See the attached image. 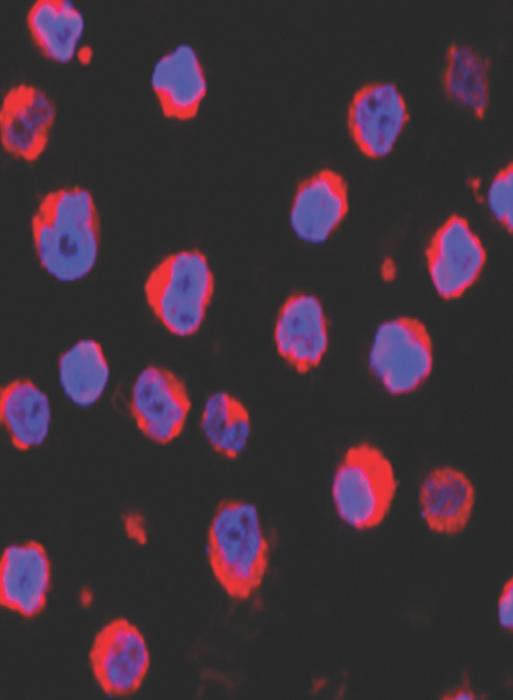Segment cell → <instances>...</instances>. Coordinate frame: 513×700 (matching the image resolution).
I'll use <instances>...</instances> for the list:
<instances>
[{
    "label": "cell",
    "mask_w": 513,
    "mask_h": 700,
    "mask_svg": "<svg viewBox=\"0 0 513 700\" xmlns=\"http://www.w3.org/2000/svg\"><path fill=\"white\" fill-rule=\"evenodd\" d=\"M35 258L53 280L79 282L94 270L101 250V219L93 193L80 185L51 189L30 221Z\"/></svg>",
    "instance_id": "6da1fadb"
},
{
    "label": "cell",
    "mask_w": 513,
    "mask_h": 700,
    "mask_svg": "<svg viewBox=\"0 0 513 700\" xmlns=\"http://www.w3.org/2000/svg\"><path fill=\"white\" fill-rule=\"evenodd\" d=\"M212 576L231 599L246 601L262 587L270 565L269 536L259 508L244 498H225L214 508L206 531Z\"/></svg>",
    "instance_id": "7a4b0ae2"
},
{
    "label": "cell",
    "mask_w": 513,
    "mask_h": 700,
    "mask_svg": "<svg viewBox=\"0 0 513 700\" xmlns=\"http://www.w3.org/2000/svg\"><path fill=\"white\" fill-rule=\"evenodd\" d=\"M216 291L208 255L196 247L172 251L148 271L143 284L146 305L169 334L188 338L207 318Z\"/></svg>",
    "instance_id": "3957f363"
},
{
    "label": "cell",
    "mask_w": 513,
    "mask_h": 700,
    "mask_svg": "<svg viewBox=\"0 0 513 700\" xmlns=\"http://www.w3.org/2000/svg\"><path fill=\"white\" fill-rule=\"evenodd\" d=\"M398 488L388 456L370 442L346 448L331 480V499L339 519L357 531L372 530L390 512Z\"/></svg>",
    "instance_id": "277c9868"
},
{
    "label": "cell",
    "mask_w": 513,
    "mask_h": 700,
    "mask_svg": "<svg viewBox=\"0 0 513 700\" xmlns=\"http://www.w3.org/2000/svg\"><path fill=\"white\" fill-rule=\"evenodd\" d=\"M434 363L433 343L426 325L411 316L381 323L368 353L369 369L391 395L411 394L429 378Z\"/></svg>",
    "instance_id": "5b68a950"
},
{
    "label": "cell",
    "mask_w": 513,
    "mask_h": 700,
    "mask_svg": "<svg viewBox=\"0 0 513 700\" xmlns=\"http://www.w3.org/2000/svg\"><path fill=\"white\" fill-rule=\"evenodd\" d=\"M189 389L172 369L149 364L135 376L129 395L131 418L150 442L168 445L183 433L191 412Z\"/></svg>",
    "instance_id": "8992f818"
},
{
    "label": "cell",
    "mask_w": 513,
    "mask_h": 700,
    "mask_svg": "<svg viewBox=\"0 0 513 700\" xmlns=\"http://www.w3.org/2000/svg\"><path fill=\"white\" fill-rule=\"evenodd\" d=\"M89 666L99 688L107 695L125 697L137 692L151 664L147 640L125 617L107 621L92 639Z\"/></svg>",
    "instance_id": "52a82bcc"
},
{
    "label": "cell",
    "mask_w": 513,
    "mask_h": 700,
    "mask_svg": "<svg viewBox=\"0 0 513 700\" xmlns=\"http://www.w3.org/2000/svg\"><path fill=\"white\" fill-rule=\"evenodd\" d=\"M329 342L328 317L320 299L305 291L285 297L272 326V343L279 359L295 373L309 374L324 361Z\"/></svg>",
    "instance_id": "ba28073f"
},
{
    "label": "cell",
    "mask_w": 513,
    "mask_h": 700,
    "mask_svg": "<svg viewBox=\"0 0 513 700\" xmlns=\"http://www.w3.org/2000/svg\"><path fill=\"white\" fill-rule=\"evenodd\" d=\"M486 258L481 239L469 221L457 213L442 222L426 248L430 280L445 300L459 298L476 283Z\"/></svg>",
    "instance_id": "9c48e42d"
},
{
    "label": "cell",
    "mask_w": 513,
    "mask_h": 700,
    "mask_svg": "<svg viewBox=\"0 0 513 700\" xmlns=\"http://www.w3.org/2000/svg\"><path fill=\"white\" fill-rule=\"evenodd\" d=\"M347 127L358 149L367 157L381 158L394 147L409 120L406 99L391 82L375 80L361 85L347 108Z\"/></svg>",
    "instance_id": "30bf717a"
},
{
    "label": "cell",
    "mask_w": 513,
    "mask_h": 700,
    "mask_svg": "<svg viewBox=\"0 0 513 700\" xmlns=\"http://www.w3.org/2000/svg\"><path fill=\"white\" fill-rule=\"evenodd\" d=\"M56 117V103L42 87L28 82L12 85L0 105L3 150L16 160L36 162L48 146Z\"/></svg>",
    "instance_id": "8fae6325"
},
{
    "label": "cell",
    "mask_w": 513,
    "mask_h": 700,
    "mask_svg": "<svg viewBox=\"0 0 513 700\" xmlns=\"http://www.w3.org/2000/svg\"><path fill=\"white\" fill-rule=\"evenodd\" d=\"M349 211V188L343 175L322 168L296 186L289 208V224L301 241L319 245L340 227Z\"/></svg>",
    "instance_id": "7c38bea8"
},
{
    "label": "cell",
    "mask_w": 513,
    "mask_h": 700,
    "mask_svg": "<svg viewBox=\"0 0 513 700\" xmlns=\"http://www.w3.org/2000/svg\"><path fill=\"white\" fill-rule=\"evenodd\" d=\"M52 564L46 547L30 539L11 543L0 561V602L8 611L33 619L46 608Z\"/></svg>",
    "instance_id": "4fadbf2b"
},
{
    "label": "cell",
    "mask_w": 513,
    "mask_h": 700,
    "mask_svg": "<svg viewBox=\"0 0 513 700\" xmlns=\"http://www.w3.org/2000/svg\"><path fill=\"white\" fill-rule=\"evenodd\" d=\"M150 86L163 115L188 121L199 112L208 90L207 74L196 49L179 43L155 61Z\"/></svg>",
    "instance_id": "5bb4252c"
},
{
    "label": "cell",
    "mask_w": 513,
    "mask_h": 700,
    "mask_svg": "<svg viewBox=\"0 0 513 700\" xmlns=\"http://www.w3.org/2000/svg\"><path fill=\"white\" fill-rule=\"evenodd\" d=\"M476 502V489L462 470L442 465L432 468L418 491L420 516L433 533L455 536L468 526Z\"/></svg>",
    "instance_id": "9a60e30c"
},
{
    "label": "cell",
    "mask_w": 513,
    "mask_h": 700,
    "mask_svg": "<svg viewBox=\"0 0 513 700\" xmlns=\"http://www.w3.org/2000/svg\"><path fill=\"white\" fill-rule=\"evenodd\" d=\"M0 419L10 444L26 452L40 447L52 425L47 393L33 380L14 378L0 391Z\"/></svg>",
    "instance_id": "2e32d148"
},
{
    "label": "cell",
    "mask_w": 513,
    "mask_h": 700,
    "mask_svg": "<svg viewBox=\"0 0 513 700\" xmlns=\"http://www.w3.org/2000/svg\"><path fill=\"white\" fill-rule=\"evenodd\" d=\"M25 21L35 48L47 60L64 64L79 56L85 17L73 1L35 0Z\"/></svg>",
    "instance_id": "e0dca14e"
},
{
    "label": "cell",
    "mask_w": 513,
    "mask_h": 700,
    "mask_svg": "<svg viewBox=\"0 0 513 700\" xmlns=\"http://www.w3.org/2000/svg\"><path fill=\"white\" fill-rule=\"evenodd\" d=\"M111 369L103 345L94 338H81L68 346L57 361V376L66 398L75 406L89 408L104 395Z\"/></svg>",
    "instance_id": "ac0fdd59"
},
{
    "label": "cell",
    "mask_w": 513,
    "mask_h": 700,
    "mask_svg": "<svg viewBox=\"0 0 513 700\" xmlns=\"http://www.w3.org/2000/svg\"><path fill=\"white\" fill-rule=\"evenodd\" d=\"M199 427L205 442L216 455L235 460L242 456L251 441L252 415L236 394L217 390L203 403Z\"/></svg>",
    "instance_id": "d6986e66"
},
{
    "label": "cell",
    "mask_w": 513,
    "mask_h": 700,
    "mask_svg": "<svg viewBox=\"0 0 513 700\" xmlns=\"http://www.w3.org/2000/svg\"><path fill=\"white\" fill-rule=\"evenodd\" d=\"M490 59L474 46L452 41L445 52L442 85L446 96L482 119L490 100Z\"/></svg>",
    "instance_id": "ffe728a7"
},
{
    "label": "cell",
    "mask_w": 513,
    "mask_h": 700,
    "mask_svg": "<svg viewBox=\"0 0 513 700\" xmlns=\"http://www.w3.org/2000/svg\"><path fill=\"white\" fill-rule=\"evenodd\" d=\"M488 207L507 232L512 230V163L503 166L493 177L487 192Z\"/></svg>",
    "instance_id": "44dd1931"
},
{
    "label": "cell",
    "mask_w": 513,
    "mask_h": 700,
    "mask_svg": "<svg viewBox=\"0 0 513 700\" xmlns=\"http://www.w3.org/2000/svg\"><path fill=\"white\" fill-rule=\"evenodd\" d=\"M513 579L509 577L501 586L497 600V620L500 628L506 632H511L513 628Z\"/></svg>",
    "instance_id": "7402d4cb"
},
{
    "label": "cell",
    "mask_w": 513,
    "mask_h": 700,
    "mask_svg": "<svg viewBox=\"0 0 513 700\" xmlns=\"http://www.w3.org/2000/svg\"><path fill=\"white\" fill-rule=\"evenodd\" d=\"M440 698L442 700H477L482 697L473 688L470 678L464 675L459 684L445 691Z\"/></svg>",
    "instance_id": "603a6c76"
}]
</instances>
